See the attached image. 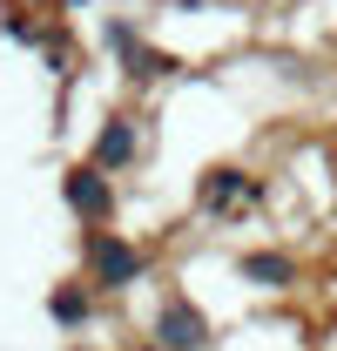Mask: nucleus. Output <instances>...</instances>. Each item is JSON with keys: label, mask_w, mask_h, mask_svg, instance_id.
Instances as JSON below:
<instances>
[{"label": "nucleus", "mask_w": 337, "mask_h": 351, "mask_svg": "<svg viewBox=\"0 0 337 351\" xmlns=\"http://www.w3.org/2000/svg\"><path fill=\"white\" fill-rule=\"evenodd\" d=\"M47 317H54L61 331H82L88 317H95V284H88V277H68V284H54V298H47Z\"/></svg>", "instance_id": "423d86ee"}, {"label": "nucleus", "mask_w": 337, "mask_h": 351, "mask_svg": "<svg viewBox=\"0 0 337 351\" xmlns=\"http://www.w3.org/2000/svg\"><path fill=\"white\" fill-rule=\"evenodd\" d=\"M135 156H142V129H135V115H108L101 135H95V156L88 162H101V169H135Z\"/></svg>", "instance_id": "39448f33"}, {"label": "nucleus", "mask_w": 337, "mask_h": 351, "mask_svg": "<svg viewBox=\"0 0 337 351\" xmlns=\"http://www.w3.org/2000/svg\"><path fill=\"white\" fill-rule=\"evenodd\" d=\"M142 270H149V250H135V243L115 237V230H88L82 277L95 284V291H128V284H142Z\"/></svg>", "instance_id": "f257e3e1"}, {"label": "nucleus", "mask_w": 337, "mask_h": 351, "mask_svg": "<svg viewBox=\"0 0 337 351\" xmlns=\"http://www.w3.org/2000/svg\"><path fill=\"white\" fill-rule=\"evenodd\" d=\"M61 196H68V210L88 230H108L115 223V176L101 169V162H68L61 169Z\"/></svg>", "instance_id": "f03ea898"}, {"label": "nucleus", "mask_w": 337, "mask_h": 351, "mask_svg": "<svg viewBox=\"0 0 337 351\" xmlns=\"http://www.w3.org/2000/svg\"><path fill=\"white\" fill-rule=\"evenodd\" d=\"M155 351H210V317L189 304V298H168L162 311H155Z\"/></svg>", "instance_id": "20e7f679"}, {"label": "nucleus", "mask_w": 337, "mask_h": 351, "mask_svg": "<svg viewBox=\"0 0 337 351\" xmlns=\"http://www.w3.org/2000/svg\"><path fill=\"white\" fill-rule=\"evenodd\" d=\"M270 196V182L250 169H236V162H216L203 169V189H196V203H203V217H236V210H250Z\"/></svg>", "instance_id": "7ed1b4c3"}, {"label": "nucleus", "mask_w": 337, "mask_h": 351, "mask_svg": "<svg viewBox=\"0 0 337 351\" xmlns=\"http://www.w3.org/2000/svg\"><path fill=\"white\" fill-rule=\"evenodd\" d=\"M243 284H263V291H290L297 284V257L290 250H243Z\"/></svg>", "instance_id": "0eeeda50"}]
</instances>
